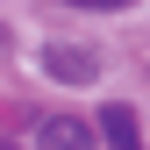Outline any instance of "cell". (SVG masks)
I'll return each mask as SVG.
<instances>
[{
  "instance_id": "6da1fadb",
  "label": "cell",
  "mask_w": 150,
  "mask_h": 150,
  "mask_svg": "<svg viewBox=\"0 0 150 150\" xmlns=\"http://www.w3.org/2000/svg\"><path fill=\"white\" fill-rule=\"evenodd\" d=\"M36 150H93V129L71 115H50V122H36Z\"/></svg>"
},
{
  "instance_id": "7a4b0ae2",
  "label": "cell",
  "mask_w": 150,
  "mask_h": 150,
  "mask_svg": "<svg viewBox=\"0 0 150 150\" xmlns=\"http://www.w3.org/2000/svg\"><path fill=\"white\" fill-rule=\"evenodd\" d=\"M100 136L115 143V150H143V143H136V115H129V107H107V115H100Z\"/></svg>"
},
{
  "instance_id": "3957f363",
  "label": "cell",
  "mask_w": 150,
  "mask_h": 150,
  "mask_svg": "<svg viewBox=\"0 0 150 150\" xmlns=\"http://www.w3.org/2000/svg\"><path fill=\"white\" fill-rule=\"evenodd\" d=\"M50 64H57V71H64V79H86V71H93L86 57H71V50H57V57H50Z\"/></svg>"
},
{
  "instance_id": "277c9868",
  "label": "cell",
  "mask_w": 150,
  "mask_h": 150,
  "mask_svg": "<svg viewBox=\"0 0 150 150\" xmlns=\"http://www.w3.org/2000/svg\"><path fill=\"white\" fill-rule=\"evenodd\" d=\"M64 7H129V0H64Z\"/></svg>"
}]
</instances>
